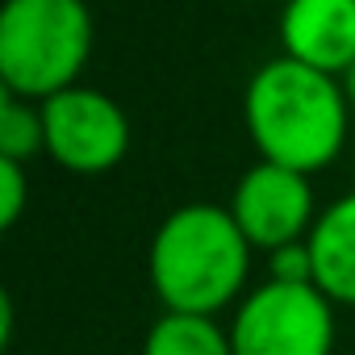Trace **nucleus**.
I'll list each match as a JSON object with an SVG mask.
<instances>
[{
  "mask_svg": "<svg viewBox=\"0 0 355 355\" xmlns=\"http://www.w3.org/2000/svg\"><path fill=\"white\" fill-rule=\"evenodd\" d=\"M42 130H46V155L76 175L113 171L130 155L134 138L125 109L109 92L84 84H71L51 101H42Z\"/></svg>",
  "mask_w": 355,
  "mask_h": 355,
  "instance_id": "obj_5",
  "label": "nucleus"
},
{
  "mask_svg": "<svg viewBox=\"0 0 355 355\" xmlns=\"http://www.w3.org/2000/svg\"><path fill=\"white\" fill-rule=\"evenodd\" d=\"M142 355H234L230 326L209 313H171L163 309L142 338Z\"/></svg>",
  "mask_w": 355,
  "mask_h": 355,
  "instance_id": "obj_9",
  "label": "nucleus"
},
{
  "mask_svg": "<svg viewBox=\"0 0 355 355\" xmlns=\"http://www.w3.org/2000/svg\"><path fill=\"white\" fill-rule=\"evenodd\" d=\"M343 88H347V101H351V109H355V63H351V71L343 76Z\"/></svg>",
  "mask_w": 355,
  "mask_h": 355,
  "instance_id": "obj_13",
  "label": "nucleus"
},
{
  "mask_svg": "<svg viewBox=\"0 0 355 355\" xmlns=\"http://www.w3.org/2000/svg\"><path fill=\"white\" fill-rule=\"evenodd\" d=\"M280 46L288 59L343 80L355 63V0H288Z\"/></svg>",
  "mask_w": 355,
  "mask_h": 355,
  "instance_id": "obj_7",
  "label": "nucleus"
},
{
  "mask_svg": "<svg viewBox=\"0 0 355 355\" xmlns=\"http://www.w3.org/2000/svg\"><path fill=\"white\" fill-rule=\"evenodd\" d=\"M230 343L234 355H330L334 301L313 280H263L234 305Z\"/></svg>",
  "mask_w": 355,
  "mask_h": 355,
  "instance_id": "obj_4",
  "label": "nucleus"
},
{
  "mask_svg": "<svg viewBox=\"0 0 355 355\" xmlns=\"http://www.w3.org/2000/svg\"><path fill=\"white\" fill-rule=\"evenodd\" d=\"M26 201H30V175H26V163L17 159H0V226H17L21 214H26Z\"/></svg>",
  "mask_w": 355,
  "mask_h": 355,
  "instance_id": "obj_11",
  "label": "nucleus"
},
{
  "mask_svg": "<svg viewBox=\"0 0 355 355\" xmlns=\"http://www.w3.org/2000/svg\"><path fill=\"white\" fill-rule=\"evenodd\" d=\"M230 214L255 251L272 255L280 247L305 243L318 222L309 175L293 171L284 163L259 159L255 167H247L239 175V184L230 193Z\"/></svg>",
  "mask_w": 355,
  "mask_h": 355,
  "instance_id": "obj_6",
  "label": "nucleus"
},
{
  "mask_svg": "<svg viewBox=\"0 0 355 355\" xmlns=\"http://www.w3.org/2000/svg\"><path fill=\"white\" fill-rule=\"evenodd\" d=\"M243 121L259 159L313 175L343 155L351 101L338 76L276 55L247 80Z\"/></svg>",
  "mask_w": 355,
  "mask_h": 355,
  "instance_id": "obj_1",
  "label": "nucleus"
},
{
  "mask_svg": "<svg viewBox=\"0 0 355 355\" xmlns=\"http://www.w3.org/2000/svg\"><path fill=\"white\" fill-rule=\"evenodd\" d=\"M84 0H5L0 9V84L26 101H51L80 84L92 55Z\"/></svg>",
  "mask_w": 355,
  "mask_h": 355,
  "instance_id": "obj_3",
  "label": "nucleus"
},
{
  "mask_svg": "<svg viewBox=\"0 0 355 355\" xmlns=\"http://www.w3.org/2000/svg\"><path fill=\"white\" fill-rule=\"evenodd\" d=\"M313 259V284L334 301L355 309V193L326 205L305 239Z\"/></svg>",
  "mask_w": 355,
  "mask_h": 355,
  "instance_id": "obj_8",
  "label": "nucleus"
},
{
  "mask_svg": "<svg viewBox=\"0 0 355 355\" xmlns=\"http://www.w3.org/2000/svg\"><path fill=\"white\" fill-rule=\"evenodd\" d=\"M251 255L255 247L239 230L230 205L193 201L159 222L146 251V272L163 309L218 318L247 297Z\"/></svg>",
  "mask_w": 355,
  "mask_h": 355,
  "instance_id": "obj_2",
  "label": "nucleus"
},
{
  "mask_svg": "<svg viewBox=\"0 0 355 355\" xmlns=\"http://www.w3.org/2000/svg\"><path fill=\"white\" fill-rule=\"evenodd\" d=\"M268 280H288V284H305V280H313L309 247H305V243H293V247L272 251V255H268Z\"/></svg>",
  "mask_w": 355,
  "mask_h": 355,
  "instance_id": "obj_12",
  "label": "nucleus"
},
{
  "mask_svg": "<svg viewBox=\"0 0 355 355\" xmlns=\"http://www.w3.org/2000/svg\"><path fill=\"white\" fill-rule=\"evenodd\" d=\"M34 155H46L42 105L0 88V159L30 163Z\"/></svg>",
  "mask_w": 355,
  "mask_h": 355,
  "instance_id": "obj_10",
  "label": "nucleus"
}]
</instances>
